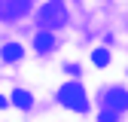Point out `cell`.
<instances>
[{"label": "cell", "instance_id": "cell-6", "mask_svg": "<svg viewBox=\"0 0 128 122\" xmlns=\"http://www.w3.org/2000/svg\"><path fill=\"white\" fill-rule=\"evenodd\" d=\"M12 104H15V107H30V104H34V98H30V92L15 88V92H12Z\"/></svg>", "mask_w": 128, "mask_h": 122}, {"label": "cell", "instance_id": "cell-1", "mask_svg": "<svg viewBox=\"0 0 128 122\" xmlns=\"http://www.w3.org/2000/svg\"><path fill=\"white\" fill-rule=\"evenodd\" d=\"M58 101L67 104L70 110H86V107H88L86 92H82V86H79V82H67V86H61V88H58Z\"/></svg>", "mask_w": 128, "mask_h": 122}, {"label": "cell", "instance_id": "cell-5", "mask_svg": "<svg viewBox=\"0 0 128 122\" xmlns=\"http://www.w3.org/2000/svg\"><path fill=\"white\" fill-rule=\"evenodd\" d=\"M52 43H55V37L49 34V30H43V34H37V40H34L37 52H49V49H52Z\"/></svg>", "mask_w": 128, "mask_h": 122}, {"label": "cell", "instance_id": "cell-3", "mask_svg": "<svg viewBox=\"0 0 128 122\" xmlns=\"http://www.w3.org/2000/svg\"><path fill=\"white\" fill-rule=\"evenodd\" d=\"M101 101H104V107L107 110H128V88H107L104 95H101Z\"/></svg>", "mask_w": 128, "mask_h": 122}, {"label": "cell", "instance_id": "cell-9", "mask_svg": "<svg viewBox=\"0 0 128 122\" xmlns=\"http://www.w3.org/2000/svg\"><path fill=\"white\" fill-rule=\"evenodd\" d=\"M116 110H101V122H116Z\"/></svg>", "mask_w": 128, "mask_h": 122}, {"label": "cell", "instance_id": "cell-2", "mask_svg": "<svg viewBox=\"0 0 128 122\" xmlns=\"http://www.w3.org/2000/svg\"><path fill=\"white\" fill-rule=\"evenodd\" d=\"M64 3L61 0H49V3L43 6V12H40V22L46 24V28H61L64 24Z\"/></svg>", "mask_w": 128, "mask_h": 122}, {"label": "cell", "instance_id": "cell-8", "mask_svg": "<svg viewBox=\"0 0 128 122\" xmlns=\"http://www.w3.org/2000/svg\"><path fill=\"white\" fill-rule=\"evenodd\" d=\"M92 61H94L98 67H107V64H110V52H107V49H98V52L92 55Z\"/></svg>", "mask_w": 128, "mask_h": 122}, {"label": "cell", "instance_id": "cell-7", "mask_svg": "<svg viewBox=\"0 0 128 122\" xmlns=\"http://www.w3.org/2000/svg\"><path fill=\"white\" fill-rule=\"evenodd\" d=\"M0 55H3V61H18V58H22V46H18V43H6Z\"/></svg>", "mask_w": 128, "mask_h": 122}, {"label": "cell", "instance_id": "cell-4", "mask_svg": "<svg viewBox=\"0 0 128 122\" xmlns=\"http://www.w3.org/2000/svg\"><path fill=\"white\" fill-rule=\"evenodd\" d=\"M30 9V0H6V15L9 18H18Z\"/></svg>", "mask_w": 128, "mask_h": 122}]
</instances>
